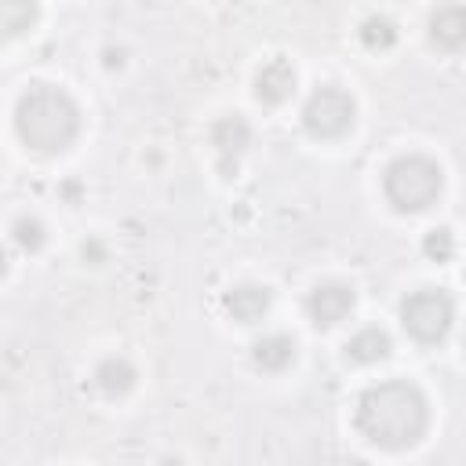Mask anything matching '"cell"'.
I'll return each mask as SVG.
<instances>
[{
  "label": "cell",
  "instance_id": "cell-1",
  "mask_svg": "<svg viewBox=\"0 0 466 466\" xmlns=\"http://www.w3.org/2000/svg\"><path fill=\"white\" fill-rule=\"evenodd\" d=\"M353 422L368 444L400 451V448H411L426 437L430 400L408 379H382L357 397Z\"/></svg>",
  "mask_w": 466,
  "mask_h": 466
},
{
  "label": "cell",
  "instance_id": "cell-2",
  "mask_svg": "<svg viewBox=\"0 0 466 466\" xmlns=\"http://www.w3.org/2000/svg\"><path fill=\"white\" fill-rule=\"evenodd\" d=\"M15 131L36 153H66L80 135V106L55 84H29L15 106Z\"/></svg>",
  "mask_w": 466,
  "mask_h": 466
},
{
  "label": "cell",
  "instance_id": "cell-3",
  "mask_svg": "<svg viewBox=\"0 0 466 466\" xmlns=\"http://www.w3.org/2000/svg\"><path fill=\"white\" fill-rule=\"evenodd\" d=\"M444 189V171L426 153H400L382 171V193L400 215L426 211Z\"/></svg>",
  "mask_w": 466,
  "mask_h": 466
},
{
  "label": "cell",
  "instance_id": "cell-4",
  "mask_svg": "<svg viewBox=\"0 0 466 466\" xmlns=\"http://www.w3.org/2000/svg\"><path fill=\"white\" fill-rule=\"evenodd\" d=\"M400 324L404 331L422 342V346H437L448 339L451 324H455V302L448 291L441 288H419V291H408L404 302H400Z\"/></svg>",
  "mask_w": 466,
  "mask_h": 466
},
{
  "label": "cell",
  "instance_id": "cell-5",
  "mask_svg": "<svg viewBox=\"0 0 466 466\" xmlns=\"http://www.w3.org/2000/svg\"><path fill=\"white\" fill-rule=\"evenodd\" d=\"M357 120V102L350 91L335 87V84H320L309 91V98L302 102V127L313 138H342L350 135Z\"/></svg>",
  "mask_w": 466,
  "mask_h": 466
},
{
  "label": "cell",
  "instance_id": "cell-6",
  "mask_svg": "<svg viewBox=\"0 0 466 466\" xmlns=\"http://www.w3.org/2000/svg\"><path fill=\"white\" fill-rule=\"evenodd\" d=\"M353 288L342 280H324L306 295V317L313 320V328H335L353 313Z\"/></svg>",
  "mask_w": 466,
  "mask_h": 466
},
{
  "label": "cell",
  "instance_id": "cell-7",
  "mask_svg": "<svg viewBox=\"0 0 466 466\" xmlns=\"http://www.w3.org/2000/svg\"><path fill=\"white\" fill-rule=\"evenodd\" d=\"M211 146H215V157H218V171L229 178L237 175V164L240 157L248 153L251 146V124L240 116V113H229V116H218L211 124Z\"/></svg>",
  "mask_w": 466,
  "mask_h": 466
},
{
  "label": "cell",
  "instance_id": "cell-8",
  "mask_svg": "<svg viewBox=\"0 0 466 466\" xmlns=\"http://www.w3.org/2000/svg\"><path fill=\"white\" fill-rule=\"evenodd\" d=\"M426 33H430V44L455 55V51H466V4H441L433 7L430 22H426Z\"/></svg>",
  "mask_w": 466,
  "mask_h": 466
},
{
  "label": "cell",
  "instance_id": "cell-9",
  "mask_svg": "<svg viewBox=\"0 0 466 466\" xmlns=\"http://www.w3.org/2000/svg\"><path fill=\"white\" fill-rule=\"evenodd\" d=\"M295 84H299L295 66L288 58H269L255 73V98L262 106H280V102H288L295 95Z\"/></svg>",
  "mask_w": 466,
  "mask_h": 466
},
{
  "label": "cell",
  "instance_id": "cell-10",
  "mask_svg": "<svg viewBox=\"0 0 466 466\" xmlns=\"http://www.w3.org/2000/svg\"><path fill=\"white\" fill-rule=\"evenodd\" d=\"M269 302H273L269 288H266V284H251V280L233 284V288L222 295V309H226L237 324H255V320H262V317L269 313Z\"/></svg>",
  "mask_w": 466,
  "mask_h": 466
},
{
  "label": "cell",
  "instance_id": "cell-11",
  "mask_svg": "<svg viewBox=\"0 0 466 466\" xmlns=\"http://www.w3.org/2000/svg\"><path fill=\"white\" fill-rule=\"evenodd\" d=\"M291 360H295V339L284 335V331H269V335H262V339L251 342V364H255L258 371L277 375V371H284Z\"/></svg>",
  "mask_w": 466,
  "mask_h": 466
},
{
  "label": "cell",
  "instance_id": "cell-12",
  "mask_svg": "<svg viewBox=\"0 0 466 466\" xmlns=\"http://www.w3.org/2000/svg\"><path fill=\"white\" fill-rule=\"evenodd\" d=\"M393 353V339L382 328H360L350 342H346V357L353 364H379Z\"/></svg>",
  "mask_w": 466,
  "mask_h": 466
},
{
  "label": "cell",
  "instance_id": "cell-13",
  "mask_svg": "<svg viewBox=\"0 0 466 466\" xmlns=\"http://www.w3.org/2000/svg\"><path fill=\"white\" fill-rule=\"evenodd\" d=\"M135 379H138V371H135V364L127 357H106L95 368V386L106 397H124L135 386Z\"/></svg>",
  "mask_w": 466,
  "mask_h": 466
},
{
  "label": "cell",
  "instance_id": "cell-14",
  "mask_svg": "<svg viewBox=\"0 0 466 466\" xmlns=\"http://www.w3.org/2000/svg\"><path fill=\"white\" fill-rule=\"evenodd\" d=\"M36 22V0H0V25L4 36L15 40Z\"/></svg>",
  "mask_w": 466,
  "mask_h": 466
},
{
  "label": "cell",
  "instance_id": "cell-15",
  "mask_svg": "<svg viewBox=\"0 0 466 466\" xmlns=\"http://www.w3.org/2000/svg\"><path fill=\"white\" fill-rule=\"evenodd\" d=\"M357 36H360V44H364L368 51H390V47L397 44V25H393V18H386V15H368V18L360 22Z\"/></svg>",
  "mask_w": 466,
  "mask_h": 466
},
{
  "label": "cell",
  "instance_id": "cell-16",
  "mask_svg": "<svg viewBox=\"0 0 466 466\" xmlns=\"http://www.w3.org/2000/svg\"><path fill=\"white\" fill-rule=\"evenodd\" d=\"M11 237H15V244H18L22 251L36 255V251L44 248V240H47V229H44L40 218H33V215H18L15 226H11Z\"/></svg>",
  "mask_w": 466,
  "mask_h": 466
},
{
  "label": "cell",
  "instance_id": "cell-17",
  "mask_svg": "<svg viewBox=\"0 0 466 466\" xmlns=\"http://www.w3.org/2000/svg\"><path fill=\"white\" fill-rule=\"evenodd\" d=\"M422 255H426L430 262H448V258L455 255V233H451L448 226L430 229V233L422 237Z\"/></svg>",
  "mask_w": 466,
  "mask_h": 466
},
{
  "label": "cell",
  "instance_id": "cell-18",
  "mask_svg": "<svg viewBox=\"0 0 466 466\" xmlns=\"http://www.w3.org/2000/svg\"><path fill=\"white\" fill-rule=\"evenodd\" d=\"M84 258H95V266H98V262H102V244H98V240L84 244Z\"/></svg>",
  "mask_w": 466,
  "mask_h": 466
},
{
  "label": "cell",
  "instance_id": "cell-19",
  "mask_svg": "<svg viewBox=\"0 0 466 466\" xmlns=\"http://www.w3.org/2000/svg\"><path fill=\"white\" fill-rule=\"evenodd\" d=\"M106 66H109V69H113V66L120 69V66H124V51H113V47H109V51H106Z\"/></svg>",
  "mask_w": 466,
  "mask_h": 466
},
{
  "label": "cell",
  "instance_id": "cell-20",
  "mask_svg": "<svg viewBox=\"0 0 466 466\" xmlns=\"http://www.w3.org/2000/svg\"><path fill=\"white\" fill-rule=\"evenodd\" d=\"M462 350H466V339H462Z\"/></svg>",
  "mask_w": 466,
  "mask_h": 466
}]
</instances>
